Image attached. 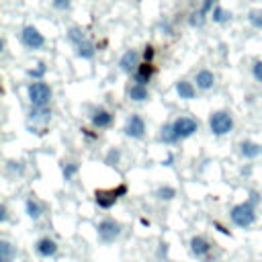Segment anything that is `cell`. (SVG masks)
<instances>
[{
  "label": "cell",
  "mask_w": 262,
  "mask_h": 262,
  "mask_svg": "<svg viewBox=\"0 0 262 262\" xmlns=\"http://www.w3.org/2000/svg\"><path fill=\"white\" fill-rule=\"evenodd\" d=\"M190 252H192V256H196V258L209 262V254H211V244H209V239H205L203 235L190 237Z\"/></svg>",
  "instance_id": "obj_9"
},
{
  "label": "cell",
  "mask_w": 262,
  "mask_h": 262,
  "mask_svg": "<svg viewBox=\"0 0 262 262\" xmlns=\"http://www.w3.org/2000/svg\"><path fill=\"white\" fill-rule=\"evenodd\" d=\"M43 74H45V63H43V61H39L35 70H29V76H31V78H41Z\"/></svg>",
  "instance_id": "obj_27"
},
{
  "label": "cell",
  "mask_w": 262,
  "mask_h": 262,
  "mask_svg": "<svg viewBox=\"0 0 262 262\" xmlns=\"http://www.w3.org/2000/svg\"><path fill=\"white\" fill-rule=\"evenodd\" d=\"M160 139H162L164 143H176V141H178V137H176V131H174L172 123L162 127V131H160Z\"/></svg>",
  "instance_id": "obj_21"
},
{
  "label": "cell",
  "mask_w": 262,
  "mask_h": 262,
  "mask_svg": "<svg viewBox=\"0 0 262 262\" xmlns=\"http://www.w3.org/2000/svg\"><path fill=\"white\" fill-rule=\"evenodd\" d=\"M68 39H70L76 47H78L82 41H86V39H84V31H82L80 27H72V29L68 31Z\"/></svg>",
  "instance_id": "obj_24"
},
{
  "label": "cell",
  "mask_w": 262,
  "mask_h": 262,
  "mask_svg": "<svg viewBox=\"0 0 262 262\" xmlns=\"http://www.w3.org/2000/svg\"><path fill=\"white\" fill-rule=\"evenodd\" d=\"M229 215H231V221H233L237 227L248 229V227L254 225V221H256V209H254V203H250V201L239 203V205H235V207L231 209Z\"/></svg>",
  "instance_id": "obj_2"
},
{
  "label": "cell",
  "mask_w": 262,
  "mask_h": 262,
  "mask_svg": "<svg viewBox=\"0 0 262 262\" xmlns=\"http://www.w3.org/2000/svg\"><path fill=\"white\" fill-rule=\"evenodd\" d=\"M16 256V250L10 242L2 239L0 242V262H12V258Z\"/></svg>",
  "instance_id": "obj_19"
},
{
  "label": "cell",
  "mask_w": 262,
  "mask_h": 262,
  "mask_svg": "<svg viewBox=\"0 0 262 262\" xmlns=\"http://www.w3.org/2000/svg\"><path fill=\"white\" fill-rule=\"evenodd\" d=\"M209 129L215 133V135H225L233 129V119L229 113L225 111H217L209 117Z\"/></svg>",
  "instance_id": "obj_3"
},
{
  "label": "cell",
  "mask_w": 262,
  "mask_h": 262,
  "mask_svg": "<svg viewBox=\"0 0 262 262\" xmlns=\"http://www.w3.org/2000/svg\"><path fill=\"white\" fill-rule=\"evenodd\" d=\"M76 53H78V57H82V59H92L94 53H96V47H94L92 41H82V43L76 47Z\"/></svg>",
  "instance_id": "obj_18"
},
{
  "label": "cell",
  "mask_w": 262,
  "mask_h": 262,
  "mask_svg": "<svg viewBox=\"0 0 262 262\" xmlns=\"http://www.w3.org/2000/svg\"><path fill=\"white\" fill-rule=\"evenodd\" d=\"M123 194H127V186H125V184H119L117 188H111V190H96V192H94V201H96L98 207L108 209V207H113V205L119 201V196H123Z\"/></svg>",
  "instance_id": "obj_4"
},
{
  "label": "cell",
  "mask_w": 262,
  "mask_h": 262,
  "mask_svg": "<svg viewBox=\"0 0 262 262\" xmlns=\"http://www.w3.org/2000/svg\"><path fill=\"white\" fill-rule=\"evenodd\" d=\"M76 170H78V166H76V164H66V166H63V178H66V180H70V178L76 174Z\"/></svg>",
  "instance_id": "obj_28"
},
{
  "label": "cell",
  "mask_w": 262,
  "mask_h": 262,
  "mask_svg": "<svg viewBox=\"0 0 262 262\" xmlns=\"http://www.w3.org/2000/svg\"><path fill=\"white\" fill-rule=\"evenodd\" d=\"M137 66V51L135 49H127L123 53V57L119 59V68L125 72V74H131V70Z\"/></svg>",
  "instance_id": "obj_11"
},
{
  "label": "cell",
  "mask_w": 262,
  "mask_h": 262,
  "mask_svg": "<svg viewBox=\"0 0 262 262\" xmlns=\"http://www.w3.org/2000/svg\"><path fill=\"white\" fill-rule=\"evenodd\" d=\"M20 41H23V45L29 47V49H41V47L45 45V37H43L33 25H27V27L23 29Z\"/></svg>",
  "instance_id": "obj_7"
},
{
  "label": "cell",
  "mask_w": 262,
  "mask_h": 262,
  "mask_svg": "<svg viewBox=\"0 0 262 262\" xmlns=\"http://www.w3.org/2000/svg\"><path fill=\"white\" fill-rule=\"evenodd\" d=\"M31 119L33 121H39V123H47L51 119V111L49 108H31Z\"/></svg>",
  "instance_id": "obj_22"
},
{
  "label": "cell",
  "mask_w": 262,
  "mask_h": 262,
  "mask_svg": "<svg viewBox=\"0 0 262 262\" xmlns=\"http://www.w3.org/2000/svg\"><path fill=\"white\" fill-rule=\"evenodd\" d=\"M129 98L135 100V102H143V100H147V88L141 86V84H133V86L129 88Z\"/></svg>",
  "instance_id": "obj_20"
},
{
  "label": "cell",
  "mask_w": 262,
  "mask_h": 262,
  "mask_svg": "<svg viewBox=\"0 0 262 262\" xmlns=\"http://www.w3.org/2000/svg\"><path fill=\"white\" fill-rule=\"evenodd\" d=\"M176 92H178V96L180 98H184V100H192L194 98V86L190 84V82H186V80H180L178 84H176Z\"/></svg>",
  "instance_id": "obj_17"
},
{
  "label": "cell",
  "mask_w": 262,
  "mask_h": 262,
  "mask_svg": "<svg viewBox=\"0 0 262 262\" xmlns=\"http://www.w3.org/2000/svg\"><path fill=\"white\" fill-rule=\"evenodd\" d=\"M35 250H37L39 256H43V258H51V256L57 254V244H55L51 237H41V239L35 244Z\"/></svg>",
  "instance_id": "obj_10"
},
{
  "label": "cell",
  "mask_w": 262,
  "mask_h": 262,
  "mask_svg": "<svg viewBox=\"0 0 262 262\" xmlns=\"http://www.w3.org/2000/svg\"><path fill=\"white\" fill-rule=\"evenodd\" d=\"M123 131H125V135L131 137V139H141L143 133H145V121H143L139 115H131V117L127 119Z\"/></svg>",
  "instance_id": "obj_8"
},
{
  "label": "cell",
  "mask_w": 262,
  "mask_h": 262,
  "mask_svg": "<svg viewBox=\"0 0 262 262\" xmlns=\"http://www.w3.org/2000/svg\"><path fill=\"white\" fill-rule=\"evenodd\" d=\"M25 209H27V215L33 219V221H37L41 215H43V205L37 201V199H27V203H25Z\"/></svg>",
  "instance_id": "obj_16"
},
{
  "label": "cell",
  "mask_w": 262,
  "mask_h": 262,
  "mask_svg": "<svg viewBox=\"0 0 262 262\" xmlns=\"http://www.w3.org/2000/svg\"><path fill=\"white\" fill-rule=\"evenodd\" d=\"M172 127H174V131H176V137H178V139H186V137H190V135L199 129V121L192 119V117H178V119L172 123Z\"/></svg>",
  "instance_id": "obj_6"
},
{
  "label": "cell",
  "mask_w": 262,
  "mask_h": 262,
  "mask_svg": "<svg viewBox=\"0 0 262 262\" xmlns=\"http://www.w3.org/2000/svg\"><path fill=\"white\" fill-rule=\"evenodd\" d=\"M111 123H113V115H111L108 111H104V108H98V111L92 115V125L98 127V129L111 127Z\"/></svg>",
  "instance_id": "obj_12"
},
{
  "label": "cell",
  "mask_w": 262,
  "mask_h": 262,
  "mask_svg": "<svg viewBox=\"0 0 262 262\" xmlns=\"http://www.w3.org/2000/svg\"><path fill=\"white\" fill-rule=\"evenodd\" d=\"M213 84H215V76H213V72H209V70H201V72L196 74V88H201V90H209V88H213Z\"/></svg>",
  "instance_id": "obj_15"
},
{
  "label": "cell",
  "mask_w": 262,
  "mask_h": 262,
  "mask_svg": "<svg viewBox=\"0 0 262 262\" xmlns=\"http://www.w3.org/2000/svg\"><path fill=\"white\" fill-rule=\"evenodd\" d=\"M248 20H250V25H252V27L262 29V10H258V8L250 10V12H248Z\"/></svg>",
  "instance_id": "obj_25"
},
{
  "label": "cell",
  "mask_w": 262,
  "mask_h": 262,
  "mask_svg": "<svg viewBox=\"0 0 262 262\" xmlns=\"http://www.w3.org/2000/svg\"><path fill=\"white\" fill-rule=\"evenodd\" d=\"M211 6H213V0H205V4H203V8H201V12H203V14H207V12L211 10Z\"/></svg>",
  "instance_id": "obj_32"
},
{
  "label": "cell",
  "mask_w": 262,
  "mask_h": 262,
  "mask_svg": "<svg viewBox=\"0 0 262 262\" xmlns=\"http://www.w3.org/2000/svg\"><path fill=\"white\" fill-rule=\"evenodd\" d=\"M72 6V0H53V8L57 10H68Z\"/></svg>",
  "instance_id": "obj_29"
},
{
  "label": "cell",
  "mask_w": 262,
  "mask_h": 262,
  "mask_svg": "<svg viewBox=\"0 0 262 262\" xmlns=\"http://www.w3.org/2000/svg\"><path fill=\"white\" fill-rule=\"evenodd\" d=\"M27 96L35 108H47L51 100V88L45 82H31L27 86Z\"/></svg>",
  "instance_id": "obj_1"
},
{
  "label": "cell",
  "mask_w": 262,
  "mask_h": 262,
  "mask_svg": "<svg viewBox=\"0 0 262 262\" xmlns=\"http://www.w3.org/2000/svg\"><path fill=\"white\" fill-rule=\"evenodd\" d=\"M252 74H254V78H256L258 82H262V61H258V63L252 68Z\"/></svg>",
  "instance_id": "obj_30"
},
{
  "label": "cell",
  "mask_w": 262,
  "mask_h": 262,
  "mask_svg": "<svg viewBox=\"0 0 262 262\" xmlns=\"http://www.w3.org/2000/svg\"><path fill=\"white\" fill-rule=\"evenodd\" d=\"M239 151H242L244 158L254 160V158H258V156L262 154V147H260L258 143H254V141H242V143H239Z\"/></svg>",
  "instance_id": "obj_13"
},
{
  "label": "cell",
  "mask_w": 262,
  "mask_h": 262,
  "mask_svg": "<svg viewBox=\"0 0 262 262\" xmlns=\"http://www.w3.org/2000/svg\"><path fill=\"white\" fill-rule=\"evenodd\" d=\"M203 16H205L203 12H199V14L194 12L192 18H190V25H192V27H201V25H203Z\"/></svg>",
  "instance_id": "obj_31"
},
{
  "label": "cell",
  "mask_w": 262,
  "mask_h": 262,
  "mask_svg": "<svg viewBox=\"0 0 262 262\" xmlns=\"http://www.w3.org/2000/svg\"><path fill=\"white\" fill-rule=\"evenodd\" d=\"M143 55H145V59H151V55H154V49H151V47H145V53H143Z\"/></svg>",
  "instance_id": "obj_33"
},
{
  "label": "cell",
  "mask_w": 262,
  "mask_h": 262,
  "mask_svg": "<svg viewBox=\"0 0 262 262\" xmlns=\"http://www.w3.org/2000/svg\"><path fill=\"white\" fill-rule=\"evenodd\" d=\"M151 74H154V68H151V63H149V61H147V63H141V66L137 68V72H135V84H141V86H145V84L149 82Z\"/></svg>",
  "instance_id": "obj_14"
},
{
  "label": "cell",
  "mask_w": 262,
  "mask_h": 262,
  "mask_svg": "<svg viewBox=\"0 0 262 262\" xmlns=\"http://www.w3.org/2000/svg\"><path fill=\"white\" fill-rule=\"evenodd\" d=\"M119 235H121V225H119L115 219H104V221L98 223V239H100V242L111 244V242H115Z\"/></svg>",
  "instance_id": "obj_5"
},
{
  "label": "cell",
  "mask_w": 262,
  "mask_h": 262,
  "mask_svg": "<svg viewBox=\"0 0 262 262\" xmlns=\"http://www.w3.org/2000/svg\"><path fill=\"white\" fill-rule=\"evenodd\" d=\"M156 196H158L160 201H170V199H174V196H176V190H174L172 186H162V188H158Z\"/></svg>",
  "instance_id": "obj_26"
},
{
  "label": "cell",
  "mask_w": 262,
  "mask_h": 262,
  "mask_svg": "<svg viewBox=\"0 0 262 262\" xmlns=\"http://www.w3.org/2000/svg\"><path fill=\"white\" fill-rule=\"evenodd\" d=\"M213 20L215 23H227V20H231V12L221 8V6H215L213 8Z\"/></svg>",
  "instance_id": "obj_23"
}]
</instances>
